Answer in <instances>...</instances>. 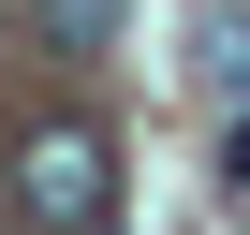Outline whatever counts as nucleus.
Masks as SVG:
<instances>
[{"label":"nucleus","mask_w":250,"mask_h":235,"mask_svg":"<svg viewBox=\"0 0 250 235\" xmlns=\"http://www.w3.org/2000/svg\"><path fill=\"white\" fill-rule=\"evenodd\" d=\"M15 30H30L44 59H103V44H118V0H15Z\"/></svg>","instance_id":"nucleus-2"},{"label":"nucleus","mask_w":250,"mask_h":235,"mask_svg":"<svg viewBox=\"0 0 250 235\" xmlns=\"http://www.w3.org/2000/svg\"><path fill=\"white\" fill-rule=\"evenodd\" d=\"M15 220H30V235H103V220H118V147L88 133V118L15 133Z\"/></svg>","instance_id":"nucleus-1"},{"label":"nucleus","mask_w":250,"mask_h":235,"mask_svg":"<svg viewBox=\"0 0 250 235\" xmlns=\"http://www.w3.org/2000/svg\"><path fill=\"white\" fill-rule=\"evenodd\" d=\"M221 176H235V191H250V118H235V147H221Z\"/></svg>","instance_id":"nucleus-4"},{"label":"nucleus","mask_w":250,"mask_h":235,"mask_svg":"<svg viewBox=\"0 0 250 235\" xmlns=\"http://www.w3.org/2000/svg\"><path fill=\"white\" fill-rule=\"evenodd\" d=\"M191 74H206L221 103H250V0H221V15H206V44H191Z\"/></svg>","instance_id":"nucleus-3"}]
</instances>
